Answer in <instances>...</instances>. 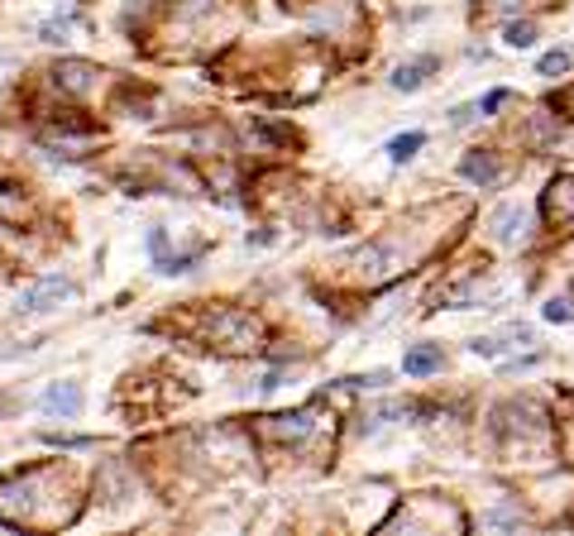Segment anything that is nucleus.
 <instances>
[{
    "mask_svg": "<svg viewBox=\"0 0 574 536\" xmlns=\"http://www.w3.org/2000/svg\"><path fill=\"white\" fill-rule=\"evenodd\" d=\"M39 407L43 412H62V416H77L81 412V388H77V383H53V388H48L43 397H39Z\"/></svg>",
    "mask_w": 574,
    "mask_h": 536,
    "instance_id": "nucleus-1",
    "label": "nucleus"
},
{
    "mask_svg": "<svg viewBox=\"0 0 574 536\" xmlns=\"http://www.w3.org/2000/svg\"><path fill=\"white\" fill-rule=\"evenodd\" d=\"M546 321H574V297H550L546 307H541Z\"/></svg>",
    "mask_w": 574,
    "mask_h": 536,
    "instance_id": "nucleus-7",
    "label": "nucleus"
},
{
    "mask_svg": "<svg viewBox=\"0 0 574 536\" xmlns=\"http://www.w3.org/2000/svg\"><path fill=\"white\" fill-rule=\"evenodd\" d=\"M67 292H72V282H67V278H43V282H33V288L24 292L20 311H48V302L67 297Z\"/></svg>",
    "mask_w": 574,
    "mask_h": 536,
    "instance_id": "nucleus-2",
    "label": "nucleus"
},
{
    "mask_svg": "<svg viewBox=\"0 0 574 536\" xmlns=\"http://www.w3.org/2000/svg\"><path fill=\"white\" fill-rule=\"evenodd\" d=\"M421 144H426V134H421V129L397 134V139H387V158H393V163H407V158H416Z\"/></svg>",
    "mask_w": 574,
    "mask_h": 536,
    "instance_id": "nucleus-5",
    "label": "nucleus"
},
{
    "mask_svg": "<svg viewBox=\"0 0 574 536\" xmlns=\"http://www.w3.org/2000/svg\"><path fill=\"white\" fill-rule=\"evenodd\" d=\"M565 67H569V53L565 48H550V53L541 58V77H555V72H565Z\"/></svg>",
    "mask_w": 574,
    "mask_h": 536,
    "instance_id": "nucleus-9",
    "label": "nucleus"
},
{
    "mask_svg": "<svg viewBox=\"0 0 574 536\" xmlns=\"http://www.w3.org/2000/svg\"><path fill=\"white\" fill-rule=\"evenodd\" d=\"M474 110H479V106H454V110H450V125H454V129H464L469 120H474Z\"/></svg>",
    "mask_w": 574,
    "mask_h": 536,
    "instance_id": "nucleus-10",
    "label": "nucleus"
},
{
    "mask_svg": "<svg viewBox=\"0 0 574 536\" xmlns=\"http://www.w3.org/2000/svg\"><path fill=\"white\" fill-rule=\"evenodd\" d=\"M426 72H435V58H416L407 67H397V72H393V91H416L421 81H426Z\"/></svg>",
    "mask_w": 574,
    "mask_h": 536,
    "instance_id": "nucleus-4",
    "label": "nucleus"
},
{
    "mask_svg": "<svg viewBox=\"0 0 574 536\" xmlns=\"http://www.w3.org/2000/svg\"><path fill=\"white\" fill-rule=\"evenodd\" d=\"M469 349H474V355H488V359H493V355H498V340H493V335H479V340L469 345Z\"/></svg>",
    "mask_w": 574,
    "mask_h": 536,
    "instance_id": "nucleus-12",
    "label": "nucleus"
},
{
    "mask_svg": "<svg viewBox=\"0 0 574 536\" xmlns=\"http://www.w3.org/2000/svg\"><path fill=\"white\" fill-rule=\"evenodd\" d=\"M502 39H508V48H531L536 43V24H508Z\"/></svg>",
    "mask_w": 574,
    "mask_h": 536,
    "instance_id": "nucleus-8",
    "label": "nucleus"
},
{
    "mask_svg": "<svg viewBox=\"0 0 574 536\" xmlns=\"http://www.w3.org/2000/svg\"><path fill=\"white\" fill-rule=\"evenodd\" d=\"M441 364H445V355H441L435 345H416V349H407V359H402V374L426 378V374H435Z\"/></svg>",
    "mask_w": 574,
    "mask_h": 536,
    "instance_id": "nucleus-3",
    "label": "nucleus"
},
{
    "mask_svg": "<svg viewBox=\"0 0 574 536\" xmlns=\"http://www.w3.org/2000/svg\"><path fill=\"white\" fill-rule=\"evenodd\" d=\"M502 100H508V91H502V87H498V91H488V96L479 100V110H483V115H493V110L502 106Z\"/></svg>",
    "mask_w": 574,
    "mask_h": 536,
    "instance_id": "nucleus-11",
    "label": "nucleus"
},
{
    "mask_svg": "<svg viewBox=\"0 0 574 536\" xmlns=\"http://www.w3.org/2000/svg\"><path fill=\"white\" fill-rule=\"evenodd\" d=\"M464 177H469V182H479V187H493V182H498V168H493V158L469 154V158H464Z\"/></svg>",
    "mask_w": 574,
    "mask_h": 536,
    "instance_id": "nucleus-6",
    "label": "nucleus"
}]
</instances>
